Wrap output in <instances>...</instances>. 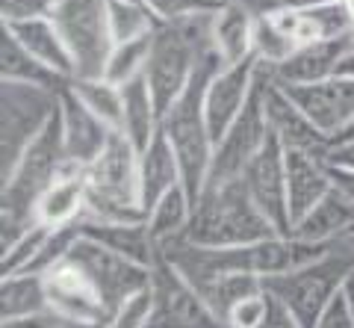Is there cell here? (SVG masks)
I'll use <instances>...</instances> for the list:
<instances>
[{
    "mask_svg": "<svg viewBox=\"0 0 354 328\" xmlns=\"http://www.w3.org/2000/svg\"><path fill=\"white\" fill-rule=\"evenodd\" d=\"M44 290H48V311L57 313L65 328L109 322L101 293L71 257L44 272Z\"/></svg>",
    "mask_w": 354,
    "mask_h": 328,
    "instance_id": "10",
    "label": "cell"
},
{
    "mask_svg": "<svg viewBox=\"0 0 354 328\" xmlns=\"http://www.w3.org/2000/svg\"><path fill=\"white\" fill-rule=\"evenodd\" d=\"M260 80V60L257 53L236 65H221L209 78L204 92V116L209 125V134L218 142L225 130L239 118V113L251 101V92Z\"/></svg>",
    "mask_w": 354,
    "mask_h": 328,
    "instance_id": "12",
    "label": "cell"
},
{
    "mask_svg": "<svg viewBox=\"0 0 354 328\" xmlns=\"http://www.w3.org/2000/svg\"><path fill=\"white\" fill-rule=\"evenodd\" d=\"M354 222V204H348L337 190H330L319 204H313L310 210L292 225V237L301 239H316V243H330L342 228H348Z\"/></svg>",
    "mask_w": 354,
    "mask_h": 328,
    "instance_id": "24",
    "label": "cell"
},
{
    "mask_svg": "<svg viewBox=\"0 0 354 328\" xmlns=\"http://www.w3.org/2000/svg\"><path fill=\"white\" fill-rule=\"evenodd\" d=\"M53 21L68 42L77 62V78H101L113 51L106 0H57Z\"/></svg>",
    "mask_w": 354,
    "mask_h": 328,
    "instance_id": "6",
    "label": "cell"
},
{
    "mask_svg": "<svg viewBox=\"0 0 354 328\" xmlns=\"http://www.w3.org/2000/svg\"><path fill=\"white\" fill-rule=\"evenodd\" d=\"M351 27H354V15L348 12L346 0H334V3L298 12L295 42L301 48V45H313V42H325V39H342V36H351Z\"/></svg>",
    "mask_w": 354,
    "mask_h": 328,
    "instance_id": "27",
    "label": "cell"
},
{
    "mask_svg": "<svg viewBox=\"0 0 354 328\" xmlns=\"http://www.w3.org/2000/svg\"><path fill=\"white\" fill-rule=\"evenodd\" d=\"M88 190L86 219L104 222H145L139 192V148L124 136L113 134L109 145L83 169Z\"/></svg>",
    "mask_w": 354,
    "mask_h": 328,
    "instance_id": "3",
    "label": "cell"
},
{
    "mask_svg": "<svg viewBox=\"0 0 354 328\" xmlns=\"http://www.w3.org/2000/svg\"><path fill=\"white\" fill-rule=\"evenodd\" d=\"M330 190H334V183H330L328 157L304 154V151H286V199H290L292 225L313 204L322 201Z\"/></svg>",
    "mask_w": 354,
    "mask_h": 328,
    "instance_id": "18",
    "label": "cell"
},
{
    "mask_svg": "<svg viewBox=\"0 0 354 328\" xmlns=\"http://www.w3.org/2000/svg\"><path fill=\"white\" fill-rule=\"evenodd\" d=\"M269 237H278V228L266 219L257 201L251 199L242 178L207 183L201 199L192 207L189 228L183 234L186 243L204 248L245 246Z\"/></svg>",
    "mask_w": 354,
    "mask_h": 328,
    "instance_id": "1",
    "label": "cell"
},
{
    "mask_svg": "<svg viewBox=\"0 0 354 328\" xmlns=\"http://www.w3.org/2000/svg\"><path fill=\"white\" fill-rule=\"evenodd\" d=\"M71 260L97 287L109 316H113V311L130 296V293H136L139 287H148L151 278H153V266L121 257V255H115V251H109L106 246L95 243V239H88L83 234H80V239H77V246L71 251Z\"/></svg>",
    "mask_w": 354,
    "mask_h": 328,
    "instance_id": "9",
    "label": "cell"
},
{
    "mask_svg": "<svg viewBox=\"0 0 354 328\" xmlns=\"http://www.w3.org/2000/svg\"><path fill=\"white\" fill-rule=\"evenodd\" d=\"M50 228L36 222L32 228H27L24 234H21L18 239L9 248H3V260H0V275H15V272H27L32 266V260L39 257V248L41 243L48 239Z\"/></svg>",
    "mask_w": 354,
    "mask_h": 328,
    "instance_id": "34",
    "label": "cell"
},
{
    "mask_svg": "<svg viewBox=\"0 0 354 328\" xmlns=\"http://www.w3.org/2000/svg\"><path fill=\"white\" fill-rule=\"evenodd\" d=\"M351 139H354V122H351V125H348V127L342 130V134L334 139V145H342V142H351Z\"/></svg>",
    "mask_w": 354,
    "mask_h": 328,
    "instance_id": "47",
    "label": "cell"
},
{
    "mask_svg": "<svg viewBox=\"0 0 354 328\" xmlns=\"http://www.w3.org/2000/svg\"><path fill=\"white\" fill-rule=\"evenodd\" d=\"M153 308H157V293H153V284H148V287H139L136 293H130L113 311L109 322L115 328H148Z\"/></svg>",
    "mask_w": 354,
    "mask_h": 328,
    "instance_id": "35",
    "label": "cell"
},
{
    "mask_svg": "<svg viewBox=\"0 0 354 328\" xmlns=\"http://www.w3.org/2000/svg\"><path fill=\"white\" fill-rule=\"evenodd\" d=\"M0 80H21V83L50 86V89H62L68 83L57 78L50 69H44L6 27H0Z\"/></svg>",
    "mask_w": 354,
    "mask_h": 328,
    "instance_id": "26",
    "label": "cell"
},
{
    "mask_svg": "<svg viewBox=\"0 0 354 328\" xmlns=\"http://www.w3.org/2000/svg\"><path fill=\"white\" fill-rule=\"evenodd\" d=\"M68 86L101 122H106L115 134H121V118H124L121 86H113L104 78H74V80H68Z\"/></svg>",
    "mask_w": 354,
    "mask_h": 328,
    "instance_id": "29",
    "label": "cell"
},
{
    "mask_svg": "<svg viewBox=\"0 0 354 328\" xmlns=\"http://www.w3.org/2000/svg\"><path fill=\"white\" fill-rule=\"evenodd\" d=\"M316 328H354V311L348 308V302L342 299V293H337L334 302L322 311Z\"/></svg>",
    "mask_w": 354,
    "mask_h": 328,
    "instance_id": "40",
    "label": "cell"
},
{
    "mask_svg": "<svg viewBox=\"0 0 354 328\" xmlns=\"http://www.w3.org/2000/svg\"><path fill=\"white\" fill-rule=\"evenodd\" d=\"M192 199L189 192H186V187L180 183V187H174L162 195V199L157 201L148 210V231L153 237V243H157V248L162 251L165 246L177 243V239H183L186 228H189V219H192Z\"/></svg>",
    "mask_w": 354,
    "mask_h": 328,
    "instance_id": "25",
    "label": "cell"
},
{
    "mask_svg": "<svg viewBox=\"0 0 354 328\" xmlns=\"http://www.w3.org/2000/svg\"><path fill=\"white\" fill-rule=\"evenodd\" d=\"M198 290H201V296L209 302V308H213L218 316H225L230 308H234L236 302H242L251 293H260L263 290V281L254 278V275H239V272H227V275H209V278H201V281H192Z\"/></svg>",
    "mask_w": 354,
    "mask_h": 328,
    "instance_id": "30",
    "label": "cell"
},
{
    "mask_svg": "<svg viewBox=\"0 0 354 328\" xmlns=\"http://www.w3.org/2000/svg\"><path fill=\"white\" fill-rule=\"evenodd\" d=\"M48 311V290L39 272H15L0 281V316H24Z\"/></svg>",
    "mask_w": 354,
    "mask_h": 328,
    "instance_id": "28",
    "label": "cell"
},
{
    "mask_svg": "<svg viewBox=\"0 0 354 328\" xmlns=\"http://www.w3.org/2000/svg\"><path fill=\"white\" fill-rule=\"evenodd\" d=\"M218 53L207 57L198 65L192 83L186 86V92L162 113V125L160 134L169 139V145L174 148L177 163H180V174H183V187L189 192L192 204L201 199V192L207 190L209 181V166H213V148L216 139L209 134L207 116H204V92L209 78L221 69Z\"/></svg>",
    "mask_w": 354,
    "mask_h": 328,
    "instance_id": "2",
    "label": "cell"
},
{
    "mask_svg": "<svg viewBox=\"0 0 354 328\" xmlns=\"http://www.w3.org/2000/svg\"><path fill=\"white\" fill-rule=\"evenodd\" d=\"M263 83H266V71H263V62H260V80L251 92V101L245 104L239 118L225 130V136H221L213 148V166H209L207 183L242 178V172L248 169V163L257 157V151L266 145V139H269L272 130H269V118H266Z\"/></svg>",
    "mask_w": 354,
    "mask_h": 328,
    "instance_id": "8",
    "label": "cell"
},
{
    "mask_svg": "<svg viewBox=\"0 0 354 328\" xmlns=\"http://www.w3.org/2000/svg\"><path fill=\"white\" fill-rule=\"evenodd\" d=\"M3 27L36 57L44 69H50L62 80L77 78V62L71 57L68 42L53 18H32V21H3Z\"/></svg>",
    "mask_w": 354,
    "mask_h": 328,
    "instance_id": "17",
    "label": "cell"
},
{
    "mask_svg": "<svg viewBox=\"0 0 354 328\" xmlns=\"http://www.w3.org/2000/svg\"><path fill=\"white\" fill-rule=\"evenodd\" d=\"M337 74H342V78H351V80H354V48L346 53V57H342Z\"/></svg>",
    "mask_w": 354,
    "mask_h": 328,
    "instance_id": "46",
    "label": "cell"
},
{
    "mask_svg": "<svg viewBox=\"0 0 354 328\" xmlns=\"http://www.w3.org/2000/svg\"><path fill=\"white\" fill-rule=\"evenodd\" d=\"M295 51H298V45H295V39L290 36V33L274 27L266 15H257V24H254V53H257V60L263 65L274 69V65L290 60Z\"/></svg>",
    "mask_w": 354,
    "mask_h": 328,
    "instance_id": "33",
    "label": "cell"
},
{
    "mask_svg": "<svg viewBox=\"0 0 354 328\" xmlns=\"http://www.w3.org/2000/svg\"><path fill=\"white\" fill-rule=\"evenodd\" d=\"M330 163H337V166H348L354 169V139L351 142H342V145H334L328 154Z\"/></svg>",
    "mask_w": 354,
    "mask_h": 328,
    "instance_id": "44",
    "label": "cell"
},
{
    "mask_svg": "<svg viewBox=\"0 0 354 328\" xmlns=\"http://www.w3.org/2000/svg\"><path fill=\"white\" fill-rule=\"evenodd\" d=\"M151 284L157 293V308L148 328H230L225 316L209 308L201 290L169 260H157Z\"/></svg>",
    "mask_w": 354,
    "mask_h": 328,
    "instance_id": "7",
    "label": "cell"
},
{
    "mask_svg": "<svg viewBox=\"0 0 354 328\" xmlns=\"http://www.w3.org/2000/svg\"><path fill=\"white\" fill-rule=\"evenodd\" d=\"M328 166H330V183H334V190L348 204H354V169L337 166V163H330V160H328Z\"/></svg>",
    "mask_w": 354,
    "mask_h": 328,
    "instance_id": "43",
    "label": "cell"
},
{
    "mask_svg": "<svg viewBox=\"0 0 354 328\" xmlns=\"http://www.w3.org/2000/svg\"><path fill=\"white\" fill-rule=\"evenodd\" d=\"M106 18H109V33L113 42H130L151 36L157 30V18L151 15V9L142 0H106Z\"/></svg>",
    "mask_w": 354,
    "mask_h": 328,
    "instance_id": "32",
    "label": "cell"
},
{
    "mask_svg": "<svg viewBox=\"0 0 354 328\" xmlns=\"http://www.w3.org/2000/svg\"><path fill=\"white\" fill-rule=\"evenodd\" d=\"M59 109V89L21 80H0V178L15 169Z\"/></svg>",
    "mask_w": 354,
    "mask_h": 328,
    "instance_id": "5",
    "label": "cell"
},
{
    "mask_svg": "<svg viewBox=\"0 0 354 328\" xmlns=\"http://www.w3.org/2000/svg\"><path fill=\"white\" fill-rule=\"evenodd\" d=\"M346 6H348V12L354 15V0H346Z\"/></svg>",
    "mask_w": 354,
    "mask_h": 328,
    "instance_id": "49",
    "label": "cell"
},
{
    "mask_svg": "<svg viewBox=\"0 0 354 328\" xmlns=\"http://www.w3.org/2000/svg\"><path fill=\"white\" fill-rule=\"evenodd\" d=\"M83 237L106 246L109 251L136 260L145 266H157L160 248L148 231V222H104V219H83L80 222Z\"/></svg>",
    "mask_w": 354,
    "mask_h": 328,
    "instance_id": "19",
    "label": "cell"
},
{
    "mask_svg": "<svg viewBox=\"0 0 354 328\" xmlns=\"http://www.w3.org/2000/svg\"><path fill=\"white\" fill-rule=\"evenodd\" d=\"M283 92L304 109V116L330 142L354 122V80L351 78L334 74V78H325L319 83L283 86Z\"/></svg>",
    "mask_w": 354,
    "mask_h": 328,
    "instance_id": "14",
    "label": "cell"
},
{
    "mask_svg": "<svg viewBox=\"0 0 354 328\" xmlns=\"http://www.w3.org/2000/svg\"><path fill=\"white\" fill-rule=\"evenodd\" d=\"M342 299H346L348 302V308L354 311V266L348 269V275H346V281H342Z\"/></svg>",
    "mask_w": 354,
    "mask_h": 328,
    "instance_id": "45",
    "label": "cell"
},
{
    "mask_svg": "<svg viewBox=\"0 0 354 328\" xmlns=\"http://www.w3.org/2000/svg\"><path fill=\"white\" fill-rule=\"evenodd\" d=\"M242 183L248 187L251 199L257 201L266 219L278 228V234H292L290 199H286V148L274 134H269L257 157L242 172Z\"/></svg>",
    "mask_w": 354,
    "mask_h": 328,
    "instance_id": "11",
    "label": "cell"
},
{
    "mask_svg": "<svg viewBox=\"0 0 354 328\" xmlns=\"http://www.w3.org/2000/svg\"><path fill=\"white\" fill-rule=\"evenodd\" d=\"M260 328H301V322L290 313L286 304H281L274 296H269V313H266V320L260 322Z\"/></svg>",
    "mask_w": 354,
    "mask_h": 328,
    "instance_id": "42",
    "label": "cell"
},
{
    "mask_svg": "<svg viewBox=\"0 0 354 328\" xmlns=\"http://www.w3.org/2000/svg\"><path fill=\"white\" fill-rule=\"evenodd\" d=\"M254 24L257 15L239 0H225L213 15V48L225 65L254 57Z\"/></svg>",
    "mask_w": 354,
    "mask_h": 328,
    "instance_id": "20",
    "label": "cell"
},
{
    "mask_svg": "<svg viewBox=\"0 0 354 328\" xmlns=\"http://www.w3.org/2000/svg\"><path fill=\"white\" fill-rule=\"evenodd\" d=\"M0 328H65V325L53 311H39L24 316H6V320H0Z\"/></svg>",
    "mask_w": 354,
    "mask_h": 328,
    "instance_id": "41",
    "label": "cell"
},
{
    "mask_svg": "<svg viewBox=\"0 0 354 328\" xmlns=\"http://www.w3.org/2000/svg\"><path fill=\"white\" fill-rule=\"evenodd\" d=\"M57 0H0V18L3 21H32L53 18Z\"/></svg>",
    "mask_w": 354,
    "mask_h": 328,
    "instance_id": "38",
    "label": "cell"
},
{
    "mask_svg": "<svg viewBox=\"0 0 354 328\" xmlns=\"http://www.w3.org/2000/svg\"><path fill=\"white\" fill-rule=\"evenodd\" d=\"M68 328H115L113 322H95V325H68Z\"/></svg>",
    "mask_w": 354,
    "mask_h": 328,
    "instance_id": "48",
    "label": "cell"
},
{
    "mask_svg": "<svg viewBox=\"0 0 354 328\" xmlns=\"http://www.w3.org/2000/svg\"><path fill=\"white\" fill-rule=\"evenodd\" d=\"M151 36H142V39H130V42H118L109 51V60L104 65V74L101 78L109 80L113 86H124L130 80H136L145 74V65L151 57Z\"/></svg>",
    "mask_w": 354,
    "mask_h": 328,
    "instance_id": "31",
    "label": "cell"
},
{
    "mask_svg": "<svg viewBox=\"0 0 354 328\" xmlns=\"http://www.w3.org/2000/svg\"><path fill=\"white\" fill-rule=\"evenodd\" d=\"M88 213V190L83 181V172H65L59 181H53L41 192L36 204V222L48 228L80 225Z\"/></svg>",
    "mask_w": 354,
    "mask_h": 328,
    "instance_id": "21",
    "label": "cell"
},
{
    "mask_svg": "<svg viewBox=\"0 0 354 328\" xmlns=\"http://www.w3.org/2000/svg\"><path fill=\"white\" fill-rule=\"evenodd\" d=\"M151 15L157 18V24H177V21L195 18V15H207L225 3V0H142Z\"/></svg>",
    "mask_w": 354,
    "mask_h": 328,
    "instance_id": "36",
    "label": "cell"
},
{
    "mask_svg": "<svg viewBox=\"0 0 354 328\" xmlns=\"http://www.w3.org/2000/svg\"><path fill=\"white\" fill-rule=\"evenodd\" d=\"M269 313V293L266 287L260 293H251L242 302H236L227 313V325L230 328H260V322Z\"/></svg>",
    "mask_w": 354,
    "mask_h": 328,
    "instance_id": "37",
    "label": "cell"
},
{
    "mask_svg": "<svg viewBox=\"0 0 354 328\" xmlns=\"http://www.w3.org/2000/svg\"><path fill=\"white\" fill-rule=\"evenodd\" d=\"M59 118H62V145L65 157L74 166L86 169L101 151L109 145L115 130L106 122H101L92 109H88L80 98L71 92V86L65 83L59 89Z\"/></svg>",
    "mask_w": 354,
    "mask_h": 328,
    "instance_id": "15",
    "label": "cell"
},
{
    "mask_svg": "<svg viewBox=\"0 0 354 328\" xmlns=\"http://www.w3.org/2000/svg\"><path fill=\"white\" fill-rule=\"evenodd\" d=\"M121 101H124V118H121V134H124L139 151L148 148L160 134L162 113L157 107L151 86L145 80V74L136 80H130L121 86Z\"/></svg>",
    "mask_w": 354,
    "mask_h": 328,
    "instance_id": "23",
    "label": "cell"
},
{
    "mask_svg": "<svg viewBox=\"0 0 354 328\" xmlns=\"http://www.w3.org/2000/svg\"><path fill=\"white\" fill-rule=\"evenodd\" d=\"M180 183H183V174H180V163H177L174 148L162 134H157V139L148 148L139 151V192H142L145 213L165 192L180 187Z\"/></svg>",
    "mask_w": 354,
    "mask_h": 328,
    "instance_id": "22",
    "label": "cell"
},
{
    "mask_svg": "<svg viewBox=\"0 0 354 328\" xmlns=\"http://www.w3.org/2000/svg\"><path fill=\"white\" fill-rule=\"evenodd\" d=\"M351 42H354V27H351Z\"/></svg>",
    "mask_w": 354,
    "mask_h": 328,
    "instance_id": "50",
    "label": "cell"
},
{
    "mask_svg": "<svg viewBox=\"0 0 354 328\" xmlns=\"http://www.w3.org/2000/svg\"><path fill=\"white\" fill-rule=\"evenodd\" d=\"M351 266H354V255L330 248L316 264H307V266L283 272V275L266 278L263 287L269 296H274L281 304L290 308V313L301 322V328H316L322 311L342 290V281H346Z\"/></svg>",
    "mask_w": 354,
    "mask_h": 328,
    "instance_id": "4",
    "label": "cell"
},
{
    "mask_svg": "<svg viewBox=\"0 0 354 328\" xmlns=\"http://www.w3.org/2000/svg\"><path fill=\"white\" fill-rule=\"evenodd\" d=\"M263 71H266L263 104H266V118H269V130L278 136V142L286 151H304V154L328 157L334 142L310 122L304 116V109L283 92V86L272 80V71L266 65H263Z\"/></svg>",
    "mask_w": 354,
    "mask_h": 328,
    "instance_id": "13",
    "label": "cell"
},
{
    "mask_svg": "<svg viewBox=\"0 0 354 328\" xmlns=\"http://www.w3.org/2000/svg\"><path fill=\"white\" fill-rule=\"evenodd\" d=\"M354 48L351 36L342 39H325V42H313V45H301L286 62L274 65L272 80L281 86H304V83H319L325 78H334L342 57Z\"/></svg>",
    "mask_w": 354,
    "mask_h": 328,
    "instance_id": "16",
    "label": "cell"
},
{
    "mask_svg": "<svg viewBox=\"0 0 354 328\" xmlns=\"http://www.w3.org/2000/svg\"><path fill=\"white\" fill-rule=\"evenodd\" d=\"M239 3H245L254 15H269V12H278V9L307 12V9H316V6H325V3H334V0H239Z\"/></svg>",
    "mask_w": 354,
    "mask_h": 328,
    "instance_id": "39",
    "label": "cell"
}]
</instances>
